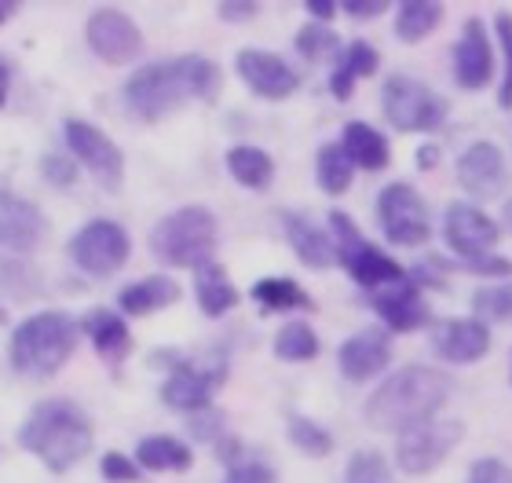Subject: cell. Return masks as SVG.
<instances>
[{
    "instance_id": "cell-1",
    "label": "cell",
    "mask_w": 512,
    "mask_h": 483,
    "mask_svg": "<svg viewBox=\"0 0 512 483\" xmlns=\"http://www.w3.org/2000/svg\"><path fill=\"white\" fill-rule=\"evenodd\" d=\"M220 66L205 55H176L165 63L139 66L125 81V103L139 121H161L191 99H213L220 92Z\"/></svg>"
},
{
    "instance_id": "cell-2",
    "label": "cell",
    "mask_w": 512,
    "mask_h": 483,
    "mask_svg": "<svg viewBox=\"0 0 512 483\" xmlns=\"http://www.w3.org/2000/svg\"><path fill=\"white\" fill-rule=\"evenodd\" d=\"M454 381L436 366H403L395 370L374 396L366 399V421L381 432H410L417 425L436 421V414L447 407Z\"/></svg>"
},
{
    "instance_id": "cell-3",
    "label": "cell",
    "mask_w": 512,
    "mask_h": 483,
    "mask_svg": "<svg viewBox=\"0 0 512 483\" xmlns=\"http://www.w3.org/2000/svg\"><path fill=\"white\" fill-rule=\"evenodd\" d=\"M19 447L44 469L70 473L92 451V421L74 399H44L22 421Z\"/></svg>"
},
{
    "instance_id": "cell-4",
    "label": "cell",
    "mask_w": 512,
    "mask_h": 483,
    "mask_svg": "<svg viewBox=\"0 0 512 483\" xmlns=\"http://www.w3.org/2000/svg\"><path fill=\"white\" fill-rule=\"evenodd\" d=\"M77 341H81V322L70 312L48 308V312L30 315L11 330V370L22 377H37V381L55 377L74 359Z\"/></svg>"
},
{
    "instance_id": "cell-5",
    "label": "cell",
    "mask_w": 512,
    "mask_h": 483,
    "mask_svg": "<svg viewBox=\"0 0 512 483\" xmlns=\"http://www.w3.org/2000/svg\"><path fill=\"white\" fill-rule=\"evenodd\" d=\"M150 253L169 268H205L216 253V216L205 205H183L150 227Z\"/></svg>"
},
{
    "instance_id": "cell-6",
    "label": "cell",
    "mask_w": 512,
    "mask_h": 483,
    "mask_svg": "<svg viewBox=\"0 0 512 483\" xmlns=\"http://www.w3.org/2000/svg\"><path fill=\"white\" fill-rule=\"evenodd\" d=\"M330 231H333V249H337V264H341V268L348 271L363 290L377 293V290H388V286H395V282L406 279V268H399L388 253H381L377 246H370L348 213L333 209Z\"/></svg>"
},
{
    "instance_id": "cell-7",
    "label": "cell",
    "mask_w": 512,
    "mask_h": 483,
    "mask_svg": "<svg viewBox=\"0 0 512 483\" xmlns=\"http://www.w3.org/2000/svg\"><path fill=\"white\" fill-rule=\"evenodd\" d=\"M381 107L399 132H436L447 121V99L406 74H392L384 81Z\"/></svg>"
},
{
    "instance_id": "cell-8",
    "label": "cell",
    "mask_w": 512,
    "mask_h": 483,
    "mask_svg": "<svg viewBox=\"0 0 512 483\" xmlns=\"http://www.w3.org/2000/svg\"><path fill=\"white\" fill-rule=\"evenodd\" d=\"M70 260L77 268L92 275V279H110L125 268L128 253H132V242H128V231L118 220H88L66 246Z\"/></svg>"
},
{
    "instance_id": "cell-9",
    "label": "cell",
    "mask_w": 512,
    "mask_h": 483,
    "mask_svg": "<svg viewBox=\"0 0 512 483\" xmlns=\"http://www.w3.org/2000/svg\"><path fill=\"white\" fill-rule=\"evenodd\" d=\"M63 140L70 147V158L96 176V183H103L107 191H118L125 180V154L107 132L96 129L85 118H66L63 121Z\"/></svg>"
},
{
    "instance_id": "cell-10",
    "label": "cell",
    "mask_w": 512,
    "mask_h": 483,
    "mask_svg": "<svg viewBox=\"0 0 512 483\" xmlns=\"http://www.w3.org/2000/svg\"><path fill=\"white\" fill-rule=\"evenodd\" d=\"M377 220H381L384 238L395 246H425L428 235H432L428 205L410 183H388L384 187L381 198H377Z\"/></svg>"
},
{
    "instance_id": "cell-11",
    "label": "cell",
    "mask_w": 512,
    "mask_h": 483,
    "mask_svg": "<svg viewBox=\"0 0 512 483\" xmlns=\"http://www.w3.org/2000/svg\"><path fill=\"white\" fill-rule=\"evenodd\" d=\"M465 436V425L461 421H428V425H417V429L403 432L399 443H395V465L403 469L406 476H425L432 469L447 462L450 451L461 443Z\"/></svg>"
},
{
    "instance_id": "cell-12",
    "label": "cell",
    "mask_w": 512,
    "mask_h": 483,
    "mask_svg": "<svg viewBox=\"0 0 512 483\" xmlns=\"http://www.w3.org/2000/svg\"><path fill=\"white\" fill-rule=\"evenodd\" d=\"M85 41L96 59L107 66H125L143 52V33L132 22V15L118 8H99L85 22Z\"/></svg>"
},
{
    "instance_id": "cell-13",
    "label": "cell",
    "mask_w": 512,
    "mask_h": 483,
    "mask_svg": "<svg viewBox=\"0 0 512 483\" xmlns=\"http://www.w3.org/2000/svg\"><path fill=\"white\" fill-rule=\"evenodd\" d=\"M238 77L246 81V88L253 96L267 99V103H282L300 88L297 70L275 52H264V48H242L235 59Z\"/></svg>"
},
{
    "instance_id": "cell-14",
    "label": "cell",
    "mask_w": 512,
    "mask_h": 483,
    "mask_svg": "<svg viewBox=\"0 0 512 483\" xmlns=\"http://www.w3.org/2000/svg\"><path fill=\"white\" fill-rule=\"evenodd\" d=\"M498 224H494L491 216L476 209L469 202H454L447 205V216H443V238H447V246L458 253L461 260H476V257H487L494 246H498Z\"/></svg>"
},
{
    "instance_id": "cell-15",
    "label": "cell",
    "mask_w": 512,
    "mask_h": 483,
    "mask_svg": "<svg viewBox=\"0 0 512 483\" xmlns=\"http://www.w3.org/2000/svg\"><path fill=\"white\" fill-rule=\"evenodd\" d=\"M224 381V366H198L191 359H180V363L172 366L169 381L161 385V399H165V407L180 410V414H202L209 410L213 403V392L216 385Z\"/></svg>"
},
{
    "instance_id": "cell-16",
    "label": "cell",
    "mask_w": 512,
    "mask_h": 483,
    "mask_svg": "<svg viewBox=\"0 0 512 483\" xmlns=\"http://www.w3.org/2000/svg\"><path fill=\"white\" fill-rule=\"evenodd\" d=\"M48 235V220L33 202L19 198V194L0 191V249L8 257L26 260L33 249L41 246V238Z\"/></svg>"
},
{
    "instance_id": "cell-17",
    "label": "cell",
    "mask_w": 512,
    "mask_h": 483,
    "mask_svg": "<svg viewBox=\"0 0 512 483\" xmlns=\"http://www.w3.org/2000/svg\"><path fill=\"white\" fill-rule=\"evenodd\" d=\"M509 169H505V154L494 143H472L469 151L458 158V183L472 198L491 202L505 191Z\"/></svg>"
},
{
    "instance_id": "cell-18",
    "label": "cell",
    "mask_w": 512,
    "mask_h": 483,
    "mask_svg": "<svg viewBox=\"0 0 512 483\" xmlns=\"http://www.w3.org/2000/svg\"><path fill=\"white\" fill-rule=\"evenodd\" d=\"M454 77L469 92L491 85L494 52H491V41H487V30H483V19H469L461 26L458 48H454Z\"/></svg>"
},
{
    "instance_id": "cell-19",
    "label": "cell",
    "mask_w": 512,
    "mask_h": 483,
    "mask_svg": "<svg viewBox=\"0 0 512 483\" xmlns=\"http://www.w3.org/2000/svg\"><path fill=\"white\" fill-rule=\"evenodd\" d=\"M432 348H436V355L447 359V363L469 366L491 352V330H487V322H480V319L439 322L436 333H432Z\"/></svg>"
},
{
    "instance_id": "cell-20",
    "label": "cell",
    "mask_w": 512,
    "mask_h": 483,
    "mask_svg": "<svg viewBox=\"0 0 512 483\" xmlns=\"http://www.w3.org/2000/svg\"><path fill=\"white\" fill-rule=\"evenodd\" d=\"M374 312L384 319V326L395 333H410L428 322L425 297H421V282L417 275H406L403 282H395L388 290L374 293Z\"/></svg>"
},
{
    "instance_id": "cell-21",
    "label": "cell",
    "mask_w": 512,
    "mask_h": 483,
    "mask_svg": "<svg viewBox=\"0 0 512 483\" xmlns=\"http://www.w3.org/2000/svg\"><path fill=\"white\" fill-rule=\"evenodd\" d=\"M388 363H392V341L384 330H359L337 352V366L348 381H370Z\"/></svg>"
},
{
    "instance_id": "cell-22",
    "label": "cell",
    "mask_w": 512,
    "mask_h": 483,
    "mask_svg": "<svg viewBox=\"0 0 512 483\" xmlns=\"http://www.w3.org/2000/svg\"><path fill=\"white\" fill-rule=\"evenodd\" d=\"M81 333L92 341L99 359L110 366H118L121 359H128V352H132V333H128L125 315L110 312V308H92V312L81 319Z\"/></svg>"
},
{
    "instance_id": "cell-23",
    "label": "cell",
    "mask_w": 512,
    "mask_h": 483,
    "mask_svg": "<svg viewBox=\"0 0 512 483\" xmlns=\"http://www.w3.org/2000/svg\"><path fill=\"white\" fill-rule=\"evenodd\" d=\"M286 238L297 260L304 268H315V271H326L337 264V249H333V235H326L315 220L300 213H286Z\"/></svg>"
},
{
    "instance_id": "cell-24",
    "label": "cell",
    "mask_w": 512,
    "mask_h": 483,
    "mask_svg": "<svg viewBox=\"0 0 512 483\" xmlns=\"http://www.w3.org/2000/svg\"><path fill=\"white\" fill-rule=\"evenodd\" d=\"M180 297H183V290L172 275H150V279L128 282L125 290L118 293V308H121V315L143 319V315H154V312H161V308H172Z\"/></svg>"
},
{
    "instance_id": "cell-25",
    "label": "cell",
    "mask_w": 512,
    "mask_h": 483,
    "mask_svg": "<svg viewBox=\"0 0 512 483\" xmlns=\"http://www.w3.org/2000/svg\"><path fill=\"white\" fill-rule=\"evenodd\" d=\"M136 465L147 473H187L194 451L176 436H143L136 447Z\"/></svg>"
},
{
    "instance_id": "cell-26",
    "label": "cell",
    "mask_w": 512,
    "mask_h": 483,
    "mask_svg": "<svg viewBox=\"0 0 512 483\" xmlns=\"http://www.w3.org/2000/svg\"><path fill=\"white\" fill-rule=\"evenodd\" d=\"M377 66H381V55H377L374 44L366 41H352L348 48H344L341 63H337V70H333L330 77V92L337 103H344V99H352L355 92V81L359 77H374Z\"/></svg>"
},
{
    "instance_id": "cell-27",
    "label": "cell",
    "mask_w": 512,
    "mask_h": 483,
    "mask_svg": "<svg viewBox=\"0 0 512 483\" xmlns=\"http://www.w3.org/2000/svg\"><path fill=\"white\" fill-rule=\"evenodd\" d=\"M344 154L352 158L355 169H366V172H381L392 158V147L384 140L381 132L370 129L366 121H348L344 125V140H341Z\"/></svg>"
},
{
    "instance_id": "cell-28",
    "label": "cell",
    "mask_w": 512,
    "mask_h": 483,
    "mask_svg": "<svg viewBox=\"0 0 512 483\" xmlns=\"http://www.w3.org/2000/svg\"><path fill=\"white\" fill-rule=\"evenodd\" d=\"M194 297H198L202 315H209V319H220L238 304L235 282L227 279V271L220 264H205L194 271Z\"/></svg>"
},
{
    "instance_id": "cell-29",
    "label": "cell",
    "mask_w": 512,
    "mask_h": 483,
    "mask_svg": "<svg viewBox=\"0 0 512 483\" xmlns=\"http://www.w3.org/2000/svg\"><path fill=\"white\" fill-rule=\"evenodd\" d=\"M227 172L235 176L246 191H267L271 180H275V161L271 154L260 151V147H231L227 151Z\"/></svg>"
},
{
    "instance_id": "cell-30",
    "label": "cell",
    "mask_w": 512,
    "mask_h": 483,
    "mask_svg": "<svg viewBox=\"0 0 512 483\" xmlns=\"http://www.w3.org/2000/svg\"><path fill=\"white\" fill-rule=\"evenodd\" d=\"M443 22V4L439 0H403L395 11V33L403 44L425 41L428 33Z\"/></svg>"
},
{
    "instance_id": "cell-31",
    "label": "cell",
    "mask_w": 512,
    "mask_h": 483,
    "mask_svg": "<svg viewBox=\"0 0 512 483\" xmlns=\"http://www.w3.org/2000/svg\"><path fill=\"white\" fill-rule=\"evenodd\" d=\"M253 301L260 304V312H278V315L311 308V297L293 279H260L253 286Z\"/></svg>"
},
{
    "instance_id": "cell-32",
    "label": "cell",
    "mask_w": 512,
    "mask_h": 483,
    "mask_svg": "<svg viewBox=\"0 0 512 483\" xmlns=\"http://www.w3.org/2000/svg\"><path fill=\"white\" fill-rule=\"evenodd\" d=\"M315 176H319V187L330 194V198H341V194L352 187L355 165H352V158L344 154L341 143H322V147H319V169H315Z\"/></svg>"
},
{
    "instance_id": "cell-33",
    "label": "cell",
    "mask_w": 512,
    "mask_h": 483,
    "mask_svg": "<svg viewBox=\"0 0 512 483\" xmlns=\"http://www.w3.org/2000/svg\"><path fill=\"white\" fill-rule=\"evenodd\" d=\"M0 290L8 293V297H15V301H33L44 290V279L30 260L4 257L0 260Z\"/></svg>"
},
{
    "instance_id": "cell-34",
    "label": "cell",
    "mask_w": 512,
    "mask_h": 483,
    "mask_svg": "<svg viewBox=\"0 0 512 483\" xmlns=\"http://www.w3.org/2000/svg\"><path fill=\"white\" fill-rule=\"evenodd\" d=\"M275 355L282 363H308L319 355V337L308 322H286L275 337Z\"/></svg>"
},
{
    "instance_id": "cell-35",
    "label": "cell",
    "mask_w": 512,
    "mask_h": 483,
    "mask_svg": "<svg viewBox=\"0 0 512 483\" xmlns=\"http://www.w3.org/2000/svg\"><path fill=\"white\" fill-rule=\"evenodd\" d=\"M289 443L297 447L300 454H308V458H330L333 451V436L322 429L319 421L311 418H289Z\"/></svg>"
},
{
    "instance_id": "cell-36",
    "label": "cell",
    "mask_w": 512,
    "mask_h": 483,
    "mask_svg": "<svg viewBox=\"0 0 512 483\" xmlns=\"http://www.w3.org/2000/svg\"><path fill=\"white\" fill-rule=\"evenodd\" d=\"M472 315L480 322H512V282L472 293Z\"/></svg>"
},
{
    "instance_id": "cell-37",
    "label": "cell",
    "mask_w": 512,
    "mask_h": 483,
    "mask_svg": "<svg viewBox=\"0 0 512 483\" xmlns=\"http://www.w3.org/2000/svg\"><path fill=\"white\" fill-rule=\"evenodd\" d=\"M297 52L308 59V63H319V59H330V55H337V33L330 30V26H322V22H308V26H300L297 30Z\"/></svg>"
},
{
    "instance_id": "cell-38",
    "label": "cell",
    "mask_w": 512,
    "mask_h": 483,
    "mask_svg": "<svg viewBox=\"0 0 512 483\" xmlns=\"http://www.w3.org/2000/svg\"><path fill=\"white\" fill-rule=\"evenodd\" d=\"M37 172L44 176V183H52L59 191H66V187L77 183V161L70 158V154H44V158L37 161Z\"/></svg>"
},
{
    "instance_id": "cell-39",
    "label": "cell",
    "mask_w": 512,
    "mask_h": 483,
    "mask_svg": "<svg viewBox=\"0 0 512 483\" xmlns=\"http://www.w3.org/2000/svg\"><path fill=\"white\" fill-rule=\"evenodd\" d=\"M384 476H388V462L377 451L355 454L348 462V483H384Z\"/></svg>"
},
{
    "instance_id": "cell-40",
    "label": "cell",
    "mask_w": 512,
    "mask_h": 483,
    "mask_svg": "<svg viewBox=\"0 0 512 483\" xmlns=\"http://www.w3.org/2000/svg\"><path fill=\"white\" fill-rule=\"evenodd\" d=\"M494 30H498V41H502V55H505V81H502V110H512V15L502 11L498 19H494Z\"/></svg>"
},
{
    "instance_id": "cell-41",
    "label": "cell",
    "mask_w": 512,
    "mask_h": 483,
    "mask_svg": "<svg viewBox=\"0 0 512 483\" xmlns=\"http://www.w3.org/2000/svg\"><path fill=\"white\" fill-rule=\"evenodd\" d=\"M99 476H103L107 483H139L143 480V476H139V465L121 451L103 454V462H99Z\"/></svg>"
},
{
    "instance_id": "cell-42",
    "label": "cell",
    "mask_w": 512,
    "mask_h": 483,
    "mask_svg": "<svg viewBox=\"0 0 512 483\" xmlns=\"http://www.w3.org/2000/svg\"><path fill=\"white\" fill-rule=\"evenodd\" d=\"M224 483H278V476H275V469L271 465H264V462H242V465H235V469H227V480Z\"/></svg>"
},
{
    "instance_id": "cell-43",
    "label": "cell",
    "mask_w": 512,
    "mask_h": 483,
    "mask_svg": "<svg viewBox=\"0 0 512 483\" xmlns=\"http://www.w3.org/2000/svg\"><path fill=\"white\" fill-rule=\"evenodd\" d=\"M187 429H191L194 440H220V432H224V414H216V410L191 414V418H187Z\"/></svg>"
},
{
    "instance_id": "cell-44",
    "label": "cell",
    "mask_w": 512,
    "mask_h": 483,
    "mask_svg": "<svg viewBox=\"0 0 512 483\" xmlns=\"http://www.w3.org/2000/svg\"><path fill=\"white\" fill-rule=\"evenodd\" d=\"M469 483H512V469L502 458H480L472 465Z\"/></svg>"
},
{
    "instance_id": "cell-45",
    "label": "cell",
    "mask_w": 512,
    "mask_h": 483,
    "mask_svg": "<svg viewBox=\"0 0 512 483\" xmlns=\"http://www.w3.org/2000/svg\"><path fill=\"white\" fill-rule=\"evenodd\" d=\"M461 271H469V275H487V279H502V275H512V260L505 257H476V260H461Z\"/></svg>"
},
{
    "instance_id": "cell-46",
    "label": "cell",
    "mask_w": 512,
    "mask_h": 483,
    "mask_svg": "<svg viewBox=\"0 0 512 483\" xmlns=\"http://www.w3.org/2000/svg\"><path fill=\"white\" fill-rule=\"evenodd\" d=\"M256 11H260V4H253V0H220L216 4V15L224 22H249L256 19Z\"/></svg>"
},
{
    "instance_id": "cell-47",
    "label": "cell",
    "mask_w": 512,
    "mask_h": 483,
    "mask_svg": "<svg viewBox=\"0 0 512 483\" xmlns=\"http://www.w3.org/2000/svg\"><path fill=\"white\" fill-rule=\"evenodd\" d=\"M384 8H392L388 0H341V11L352 19H377L384 15Z\"/></svg>"
},
{
    "instance_id": "cell-48",
    "label": "cell",
    "mask_w": 512,
    "mask_h": 483,
    "mask_svg": "<svg viewBox=\"0 0 512 483\" xmlns=\"http://www.w3.org/2000/svg\"><path fill=\"white\" fill-rule=\"evenodd\" d=\"M304 8L315 15V22H322V26H326V22H330L337 11H341V4H337V0H308Z\"/></svg>"
},
{
    "instance_id": "cell-49",
    "label": "cell",
    "mask_w": 512,
    "mask_h": 483,
    "mask_svg": "<svg viewBox=\"0 0 512 483\" xmlns=\"http://www.w3.org/2000/svg\"><path fill=\"white\" fill-rule=\"evenodd\" d=\"M8 92H11V66H8V59L0 55V107L8 103Z\"/></svg>"
},
{
    "instance_id": "cell-50",
    "label": "cell",
    "mask_w": 512,
    "mask_h": 483,
    "mask_svg": "<svg viewBox=\"0 0 512 483\" xmlns=\"http://www.w3.org/2000/svg\"><path fill=\"white\" fill-rule=\"evenodd\" d=\"M439 165V147H421L417 151V169H436Z\"/></svg>"
},
{
    "instance_id": "cell-51",
    "label": "cell",
    "mask_w": 512,
    "mask_h": 483,
    "mask_svg": "<svg viewBox=\"0 0 512 483\" xmlns=\"http://www.w3.org/2000/svg\"><path fill=\"white\" fill-rule=\"evenodd\" d=\"M15 11H19V4H15V0H0V26H4V22L15 15Z\"/></svg>"
},
{
    "instance_id": "cell-52",
    "label": "cell",
    "mask_w": 512,
    "mask_h": 483,
    "mask_svg": "<svg viewBox=\"0 0 512 483\" xmlns=\"http://www.w3.org/2000/svg\"><path fill=\"white\" fill-rule=\"evenodd\" d=\"M505 224H509V227H512V202H509V205H505Z\"/></svg>"
},
{
    "instance_id": "cell-53",
    "label": "cell",
    "mask_w": 512,
    "mask_h": 483,
    "mask_svg": "<svg viewBox=\"0 0 512 483\" xmlns=\"http://www.w3.org/2000/svg\"><path fill=\"white\" fill-rule=\"evenodd\" d=\"M4 322H8V312H4V304H0V326H4Z\"/></svg>"
}]
</instances>
